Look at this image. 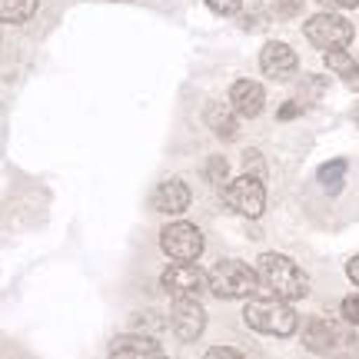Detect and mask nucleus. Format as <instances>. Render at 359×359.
Returning a JSON list of instances; mask_svg holds the SVG:
<instances>
[{
    "label": "nucleus",
    "mask_w": 359,
    "mask_h": 359,
    "mask_svg": "<svg viewBox=\"0 0 359 359\" xmlns=\"http://www.w3.org/2000/svg\"><path fill=\"white\" fill-rule=\"evenodd\" d=\"M257 273L263 286H266L273 296H280L286 303L293 299H303L309 293V276L296 266L293 259H286L283 253H263L257 263Z\"/></svg>",
    "instance_id": "f257e3e1"
},
{
    "label": "nucleus",
    "mask_w": 359,
    "mask_h": 359,
    "mask_svg": "<svg viewBox=\"0 0 359 359\" xmlns=\"http://www.w3.org/2000/svg\"><path fill=\"white\" fill-rule=\"evenodd\" d=\"M246 316V326L257 330V333H266V336H293L296 333V309L280 299V296H259V299H250L243 309Z\"/></svg>",
    "instance_id": "f03ea898"
},
{
    "label": "nucleus",
    "mask_w": 359,
    "mask_h": 359,
    "mask_svg": "<svg viewBox=\"0 0 359 359\" xmlns=\"http://www.w3.org/2000/svg\"><path fill=\"white\" fill-rule=\"evenodd\" d=\"M206 276H210V293L219 299H246L259 290V273L240 259H223Z\"/></svg>",
    "instance_id": "7ed1b4c3"
},
{
    "label": "nucleus",
    "mask_w": 359,
    "mask_h": 359,
    "mask_svg": "<svg viewBox=\"0 0 359 359\" xmlns=\"http://www.w3.org/2000/svg\"><path fill=\"white\" fill-rule=\"evenodd\" d=\"M303 34L320 50H346L349 40H353V24L346 17H336V13H316L306 20Z\"/></svg>",
    "instance_id": "20e7f679"
},
{
    "label": "nucleus",
    "mask_w": 359,
    "mask_h": 359,
    "mask_svg": "<svg viewBox=\"0 0 359 359\" xmlns=\"http://www.w3.org/2000/svg\"><path fill=\"white\" fill-rule=\"evenodd\" d=\"M160 246H163V253L173 263H196V257L203 253V233L196 230L193 223H187V219H177V223L163 226Z\"/></svg>",
    "instance_id": "39448f33"
},
{
    "label": "nucleus",
    "mask_w": 359,
    "mask_h": 359,
    "mask_svg": "<svg viewBox=\"0 0 359 359\" xmlns=\"http://www.w3.org/2000/svg\"><path fill=\"white\" fill-rule=\"evenodd\" d=\"M223 200H226V206L236 210L240 217H250V219L259 217V213L266 210V190H263V180L250 177V173L230 180V183L223 187Z\"/></svg>",
    "instance_id": "423d86ee"
},
{
    "label": "nucleus",
    "mask_w": 359,
    "mask_h": 359,
    "mask_svg": "<svg viewBox=\"0 0 359 359\" xmlns=\"http://www.w3.org/2000/svg\"><path fill=\"white\" fill-rule=\"evenodd\" d=\"M163 290L173 299H196L203 290H210V276L193 263H173L163 273Z\"/></svg>",
    "instance_id": "0eeeda50"
},
{
    "label": "nucleus",
    "mask_w": 359,
    "mask_h": 359,
    "mask_svg": "<svg viewBox=\"0 0 359 359\" xmlns=\"http://www.w3.org/2000/svg\"><path fill=\"white\" fill-rule=\"evenodd\" d=\"M170 323H173V333L183 343L200 339V333L206 330V313L200 306V299H177L170 309Z\"/></svg>",
    "instance_id": "6e6552de"
},
{
    "label": "nucleus",
    "mask_w": 359,
    "mask_h": 359,
    "mask_svg": "<svg viewBox=\"0 0 359 359\" xmlns=\"http://www.w3.org/2000/svg\"><path fill=\"white\" fill-rule=\"evenodd\" d=\"M259 67H263V74H266L269 80H286L296 74V67H299V60H296V50L293 47H286V43H266L263 47V53H259Z\"/></svg>",
    "instance_id": "1a4fd4ad"
},
{
    "label": "nucleus",
    "mask_w": 359,
    "mask_h": 359,
    "mask_svg": "<svg viewBox=\"0 0 359 359\" xmlns=\"http://www.w3.org/2000/svg\"><path fill=\"white\" fill-rule=\"evenodd\" d=\"M160 343L154 336H143V333H127V336H116L110 343V359H160Z\"/></svg>",
    "instance_id": "9d476101"
},
{
    "label": "nucleus",
    "mask_w": 359,
    "mask_h": 359,
    "mask_svg": "<svg viewBox=\"0 0 359 359\" xmlns=\"http://www.w3.org/2000/svg\"><path fill=\"white\" fill-rule=\"evenodd\" d=\"M303 343L313 353H333V349H339L346 343V333L330 320H309L306 330H303Z\"/></svg>",
    "instance_id": "9b49d317"
},
{
    "label": "nucleus",
    "mask_w": 359,
    "mask_h": 359,
    "mask_svg": "<svg viewBox=\"0 0 359 359\" xmlns=\"http://www.w3.org/2000/svg\"><path fill=\"white\" fill-rule=\"evenodd\" d=\"M230 107L240 116H259L266 107V93L257 80H236L230 90Z\"/></svg>",
    "instance_id": "f8f14e48"
},
{
    "label": "nucleus",
    "mask_w": 359,
    "mask_h": 359,
    "mask_svg": "<svg viewBox=\"0 0 359 359\" xmlns=\"http://www.w3.org/2000/svg\"><path fill=\"white\" fill-rule=\"evenodd\" d=\"M190 187L180 183V180H163L160 187L154 190V206L160 213H183L190 206Z\"/></svg>",
    "instance_id": "ddd939ff"
},
{
    "label": "nucleus",
    "mask_w": 359,
    "mask_h": 359,
    "mask_svg": "<svg viewBox=\"0 0 359 359\" xmlns=\"http://www.w3.org/2000/svg\"><path fill=\"white\" fill-rule=\"evenodd\" d=\"M326 67H330L333 74H339L353 90H359V64L346 50H326Z\"/></svg>",
    "instance_id": "4468645a"
},
{
    "label": "nucleus",
    "mask_w": 359,
    "mask_h": 359,
    "mask_svg": "<svg viewBox=\"0 0 359 359\" xmlns=\"http://www.w3.org/2000/svg\"><path fill=\"white\" fill-rule=\"evenodd\" d=\"M37 13V0H0V24H27Z\"/></svg>",
    "instance_id": "2eb2a0df"
},
{
    "label": "nucleus",
    "mask_w": 359,
    "mask_h": 359,
    "mask_svg": "<svg viewBox=\"0 0 359 359\" xmlns=\"http://www.w3.org/2000/svg\"><path fill=\"white\" fill-rule=\"evenodd\" d=\"M206 123H210V130H213L217 137H223V140H233V137H236V120H233V114L226 107H219V103H213V107L206 110Z\"/></svg>",
    "instance_id": "dca6fc26"
},
{
    "label": "nucleus",
    "mask_w": 359,
    "mask_h": 359,
    "mask_svg": "<svg viewBox=\"0 0 359 359\" xmlns=\"http://www.w3.org/2000/svg\"><path fill=\"white\" fill-rule=\"evenodd\" d=\"M343 173H346V163L343 160H330V163H323L320 167V187L323 190L336 193L343 187Z\"/></svg>",
    "instance_id": "f3484780"
},
{
    "label": "nucleus",
    "mask_w": 359,
    "mask_h": 359,
    "mask_svg": "<svg viewBox=\"0 0 359 359\" xmlns=\"http://www.w3.org/2000/svg\"><path fill=\"white\" fill-rule=\"evenodd\" d=\"M203 173H206L210 183H226L230 167H226V160H223V156H210V160H206V167H203Z\"/></svg>",
    "instance_id": "a211bd4d"
},
{
    "label": "nucleus",
    "mask_w": 359,
    "mask_h": 359,
    "mask_svg": "<svg viewBox=\"0 0 359 359\" xmlns=\"http://www.w3.org/2000/svg\"><path fill=\"white\" fill-rule=\"evenodd\" d=\"M240 4L243 0H206V7L213 13H219V17H233V13L240 11Z\"/></svg>",
    "instance_id": "6ab92c4d"
},
{
    "label": "nucleus",
    "mask_w": 359,
    "mask_h": 359,
    "mask_svg": "<svg viewBox=\"0 0 359 359\" xmlns=\"http://www.w3.org/2000/svg\"><path fill=\"white\" fill-rule=\"evenodd\" d=\"M273 11L276 17H296L303 11V0H273Z\"/></svg>",
    "instance_id": "aec40b11"
},
{
    "label": "nucleus",
    "mask_w": 359,
    "mask_h": 359,
    "mask_svg": "<svg viewBox=\"0 0 359 359\" xmlns=\"http://www.w3.org/2000/svg\"><path fill=\"white\" fill-rule=\"evenodd\" d=\"M343 320L359 326V296H346L343 299Z\"/></svg>",
    "instance_id": "412c9836"
},
{
    "label": "nucleus",
    "mask_w": 359,
    "mask_h": 359,
    "mask_svg": "<svg viewBox=\"0 0 359 359\" xmlns=\"http://www.w3.org/2000/svg\"><path fill=\"white\" fill-rule=\"evenodd\" d=\"M203 359H246V356L240 353V349H233V346H213Z\"/></svg>",
    "instance_id": "4be33fe9"
},
{
    "label": "nucleus",
    "mask_w": 359,
    "mask_h": 359,
    "mask_svg": "<svg viewBox=\"0 0 359 359\" xmlns=\"http://www.w3.org/2000/svg\"><path fill=\"white\" fill-rule=\"evenodd\" d=\"M299 114H303V103H283V107H280V120H293V116H299Z\"/></svg>",
    "instance_id": "5701e85b"
},
{
    "label": "nucleus",
    "mask_w": 359,
    "mask_h": 359,
    "mask_svg": "<svg viewBox=\"0 0 359 359\" xmlns=\"http://www.w3.org/2000/svg\"><path fill=\"white\" fill-rule=\"evenodd\" d=\"M246 167H250V177H259V173H263V160L250 150V154H246Z\"/></svg>",
    "instance_id": "b1692460"
},
{
    "label": "nucleus",
    "mask_w": 359,
    "mask_h": 359,
    "mask_svg": "<svg viewBox=\"0 0 359 359\" xmlns=\"http://www.w3.org/2000/svg\"><path fill=\"white\" fill-rule=\"evenodd\" d=\"M346 273H349V280H353V283H356V286H359V257H353V259H349Z\"/></svg>",
    "instance_id": "393cba45"
},
{
    "label": "nucleus",
    "mask_w": 359,
    "mask_h": 359,
    "mask_svg": "<svg viewBox=\"0 0 359 359\" xmlns=\"http://www.w3.org/2000/svg\"><path fill=\"white\" fill-rule=\"evenodd\" d=\"M339 7H359V0H336Z\"/></svg>",
    "instance_id": "a878e982"
},
{
    "label": "nucleus",
    "mask_w": 359,
    "mask_h": 359,
    "mask_svg": "<svg viewBox=\"0 0 359 359\" xmlns=\"http://www.w3.org/2000/svg\"><path fill=\"white\" fill-rule=\"evenodd\" d=\"M353 120H356V123H359V103H356V110H353Z\"/></svg>",
    "instance_id": "bb28decb"
},
{
    "label": "nucleus",
    "mask_w": 359,
    "mask_h": 359,
    "mask_svg": "<svg viewBox=\"0 0 359 359\" xmlns=\"http://www.w3.org/2000/svg\"><path fill=\"white\" fill-rule=\"evenodd\" d=\"M320 4H336V0H320Z\"/></svg>",
    "instance_id": "cd10ccee"
},
{
    "label": "nucleus",
    "mask_w": 359,
    "mask_h": 359,
    "mask_svg": "<svg viewBox=\"0 0 359 359\" xmlns=\"http://www.w3.org/2000/svg\"><path fill=\"white\" fill-rule=\"evenodd\" d=\"M160 359H167V356H160Z\"/></svg>",
    "instance_id": "c85d7f7f"
}]
</instances>
